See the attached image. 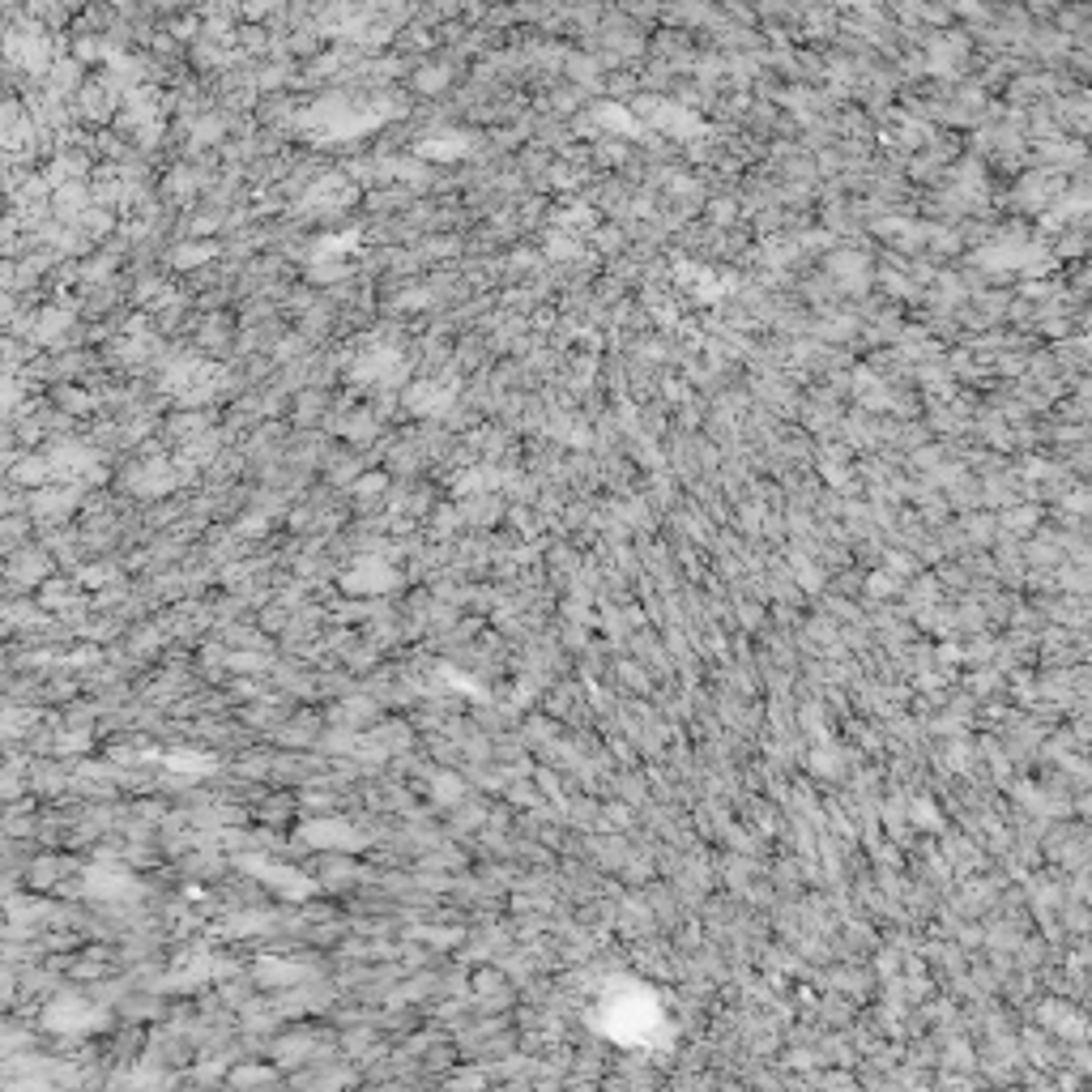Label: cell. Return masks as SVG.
<instances>
[{"mask_svg":"<svg viewBox=\"0 0 1092 1092\" xmlns=\"http://www.w3.org/2000/svg\"><path fill=\"white\" fill-rule=\"evenodd\" d=\"M303 841H312V845H329V849H355L359 845V837L355 832H350L346 824H308L303 828Z\"/></svg>","mask_w":1092,"mask_h":1092,"instance_id":"cell-3","label":"cell"},{"mask_svg":"<svg viewBox=\"0 0 1092 1092\" xmlns=\"http://www.w3.org/2000/svg\"><path fill=\"white\" fill-rule=\"evenodd\" d=\"M350 593H389L397 585V572L389 564H376V559H363L359 568H350L346 572V581H342Z\"/></svg>","mask_w":1092,"mask_h":1092,"instance_id":"cell-1","label":"cell"},{"mask_svg":"<svg viewBox=\"0 0 1092 1092\" xmlns=\"http://www.w3.org/2000/svg\"><path fill=\"white\" fill-rule=\"evenodd\" d=\"M43 1020H47V1029H90L94 1011L82 999H73V994H69V999H56L52 1007H47Z\"/></svg>","mask_w":1092,"mask_h":1092,"instance_id":"cell-2","label":"cell"}]
</instances>
